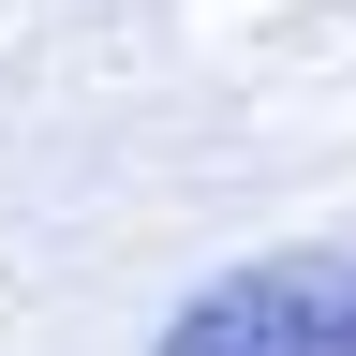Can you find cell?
<instances>
[{"label": "cell", "mask_w": 356, "mask_h": 356, "mask_svg": "<svg viewBox=\"0 0 356 356\" xmlns=\"http://www.w3.org/2000/svg\"><path fill=\"white\" fill-rule=\"evenodd\" d=\"M163 356H356V252H267L163 327Z\"/></svg>", "instance_id": "cell-1"}]
</instances>
